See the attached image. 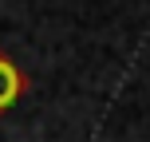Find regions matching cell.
<instances>
[{"label": "cell", "mask_w": 150, "mask_h": 142, "mask_svg": "<svg viewBox=\"0 0 150 142\" xmlns=\"http://www.w3.org/2000/svg\"><path fill=\"white\" fill-rule=\"evenodd\" d=\"M28 91V75L20 71V63L12 59V55L0 47V114H8L16 103H20V95Z\"/></svg>", "instance_id": "cell-1"}]
</instances>
